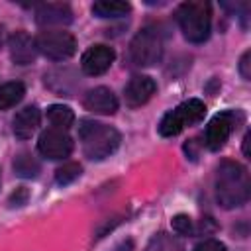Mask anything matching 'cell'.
<instances>
[{"label": "cell", "instance_id": "2e32d148", "mask_svg": "<svg viewBox=\"0 0 251 251\" xmlns=\"http://www.w3.org/2000/svg\"><path fill=\"white\" fill-rule=\"evenodd\" d=\"M47 120L55 129H69L75 122V112L69 106L63 104H53L47 108Z\"/></svg>", "mask_w": 251, "mask_h": 251}, {"label": "cell", "instance_id": "9a60e30c", "mask_svg": "<svg viewBox=\"0 0 251 251\" xmlns=\"http://www.w3.org/2000/svg\"><path fill=\"white\" fill-rule=\"evenodd\" d=\"M131 6L122 0H100L92 4V14L98 18H120L126 16Z\"/></svg>", "mask_w": 251, "mask_h": 251}, {"label": "cell", "instance_id": "7402d4cb", "mask_svg": "<svg viewBox=\"0 0 251 251\" xmlns=\"http://www.w3.org/2000/svg\"><path fill=\"white\" fill-rule=\"evenodd\" d=\"M171 226H173L175 233H178V235H190L192 233V220L186 214H176L173 218Z\"/></svg>", "mask_w": 251, "mask_h": 251}, {"label": "cell", "instance_id": "44dd1931", "mask_svg": "<svg viewBox=\"0 0 251 251\" xmlns=\"http://www.w3.org/2000/svg\"><path fill=\"white\" fill-rule=\"evenodd\" d=\"M80 173H82V167H80L78 163H75V161H69V163L61 165V167L55 171V182L61 184V186L71 184L73 180H76V178L80 176Z\"/></svg>", "mask_w": 251, "mask_h": 251}, {"label": "cell", "instance_id": "ac0fdd59", "mask_svg": "<svg viewBox=\"0 0 251 251\" xmlns=\"http://www.w3.org/2000/svg\"><path fill=\"white\" fill-rule=\"evenodd\" d=\"M39 161L31 155V153H20L16 159H14V171L18 176H24V178H33L37 176L39 173Z\"/></svg>", "mask_w": 251, "mask_h": 251}, {"label": "cell", "instance_id": "8992f818", "mask_svg": "<svg viewBox=\"0 0 251 251\" xmlns=\"http://www.w3.org/2000/svg\"><path fill=\"white\" fill-rule=\"evenodd\" d=\"M37 149L47 159H53V161L65 159L73 151V139H71V135L67 131L49 127V129L41 131L39 141H37Z\"/></svg>", "mask_w": 251, "mask_h": 251}, {"label": "cell", "instance_id": "d4e9b609", "mask_svg": "<svg viewBox=\"0 0 251 251\" xmlns=\"http://www.w3.org/2000/svg\"><path fill=\"white\" fill-rule=\"evenodd\" d=\"M251 51H245L243 55H241V61H239V73H241V76L245 78V80H249L251 78Z\"/></svg>", "mask_w": 251, "mask_h": 251}, {"label": "cell", "instance_id": "83f0119b", "mask_svg": "<svg viewBox=\"0 0 251 251\" xmlns=\"http://www.w3.org/2000/svg\"><path fill=\"white\" fill-rule=\"evenodd\" d=\"M2 43H4V27L0 25V47H2Z\"/></svg>", "mask_w": 251, "mask_h": 251}, {"label": "cell", "instance_id": "cb8c5ba5", "mask_svg": "<svg viewBox=\"0 0 251 251\" xmlns=\"http://www.w3.org/2000/svg\"><path fill=\"white\" fill-rule=\"evenodd\" d=\"M192 251H227V249H226V245H224L222 241H218V239H204V241H200L198 245H194Z\"/></svg>", "mask_w": 251, "mask_h": 251}, {"label": "cell", "instance_id": "52a82bcc", "mask_svg": "<svg viewBox=\"0 0 251 251\" xmlns=\"http://www.w3.org/2000/svg\"><path fill=\"white\" fill-rule=\"evenodd\" d=\"M235 127V114L233 112H222L218 116H214L206 127V147L210 151H218L226 145L231 129Z\"/></svg>", "mask_w": 251, "mask_h": 251}, {"label": "cell", "instance_id": "277c9868", "mask_svg": "<svg viewBox=\"0 0 251 251\" xmlns=\"http://www.w3.org/2000/svg\"><path fill=\"white\" fill-rule=\"evenodd\" d=\"M163 57V37L155 27L141 29L131 45H129V59L137 67H151L159 63Z\"/></svg>", "mask_w": 251, "mask_h": 251}, {"label": "cell", "instance_id": "ba28073f", "mask_svg": "<svg viewBox=\"0 0 251 251\" xmlns=\"http://www.w3.org/2000/svg\"><path fill=\"white\" fill-rule=\"evenodd\" d=\"M114 59H116V53H114L112 47H108V45H92L82 53L80 67H82V71L86 75L96 76V75L106 73L112 67Z\"/></svg>", "mask_w": 251, "mask_h": 251}, {"label": "cell", "instance_id": "7c38bea8", "mask_svg": "<svg viewBox=\"0 0 251 251\" xmlns=\"http://www.w3.org/2000/svg\"><path fill=\"white\" fill-rule=\"evenodd\" d=\"M84 108L94 112V114H102V116H110L118 110V98L116 94L106 88V86H96V88H90L86 94H84V100H82Z\"/></svg>", "mask_w": 251, "mask_h": 251}, {"label": "cell", "instance_id": "484cf974", "mask_svg": "<svg viewBox=\"0 0 251 251\" xmlns=\"http://www.w3.org/2000/svg\"><path fill=\"white\" fill-rule=\"evenodd\" d=\"M114 251H133V241H131V239H126V241L118 243V245L114 247Z\"/></svg>", "mask_w": 251, "mask_h": 251}, {"label": "cell", "instance_id": "30bf717a", "mask_svg": "<svg viewBox=\"0 0 251 251\" xmlns=\"http://www.w3.org/2000/svg\"><path fill=\"white\" fill-rule=\"evenodd\" d=\"M35 22L39 25H67L73 22V10L63 2H43L35 8Z\"/></svg>", "mask_w": 251, "mask_h": 251}, {"label": "cell", "instance_id": "7a4b0ae2", "mask_svg": "<svg viewBox=\"0 0 251 251\" xmlns=\"http://www.w3.org/2000/svg\"><path fill=\"white\" fill-rule=\"evenodd\" d=\"M78 137L82 143V151L92 161H102L110 157L120 147V131L112 126L94 120H82L78 126Z\"/></svg>", "mask_w": 251, "mask_h": 251}, {"label": "cell", "instance_id": "ffe728a7", "mask_svg": "<svg viewBox=\"0 0 251 251\" xmlns=\"http://www.w3.org/2000/svg\"><path fill=\"white\" fill-rule=\"evenodd\" d=\"M145 251H184V247L175 235L157 233L155 237H151V241H149Z\"/></svg>", "mask_w": 251, "mask_h": 251}, {"label": "cell", "instance_id": "5b68a950", "mask_svg": "<svg viewBox=\"0 0 251 251\" xmlns=\"http://www.w3.org/2000/svg\"><path fill=\"white\" fill-rule=\"evenodd\" d=\"M35 47L43 57H47L51 61H65L75 55L76 39L69 31L51 29V31H43L35 37Z\"/></svg>", "mask_w": 251, "mask_h": 251}, {"label": "cell", "instance_id": "5bb4252c", "mask_svg": "<svg viewBox=\"0 0 251 251\" xmlns=\"http://www.w3.org/2000/svg\"><path fill=\"white\" fill-rule=\"evenodd\" d=\"M176 112H178V116H180L184 127H186V126H194V124L202 122V118H204V114H206V106H204L202 100L190 98V100L182 102L180 106H176Z\"/></svg>", "mask_w": 251, "mask_h": 251}, {"label": "cell", "instance_id": "603a6c76", "mask_svg": "<svg viewBox=\"0 0 251 251\" xmlns=\"http://www.w3.org/2000/svg\"><path fill=\"white\" fill-rule=\"evenodd\" d=\"M27 198H29V190L25 186H20V188H16V192H12L8 204H10V208H20L27 202Z\"/></svg>", "mask_w": 251, "mask_h": 251}, {"label": "cell", "instance_id": "9c48e42d", "mask_svg": "<svg viewBox=\"0 0 251 251\" xmlns=\"http://www.w3.org/2000/svg\"><path fill=\"white\" fill-rule=\"evenodd\" d=\"M155 90H157V84H155V80L151 76L137 75L126 84V90H124L126 104L129 108H139L155 94Z\"/></svg>", "mask_w": 251, "mask_h": 251}, {"label": "cell", "instance_id": "8fae6325", "mask_svg": "<svg viewBox=\"0 0 251 251\" xmlns=\"http://www.w3.org/2000/svg\"><path fill=\"white\" fill-rule=\"evenodd\" d=\"M8 49L16 65H31L37 55L35 39H31L25 31H14L8 39Z\"/></svg>", "mask_w": 251, "mask_h": 251}, {"label": "cell", "instance_id": "3957f363", "mask_svg": "<svg viewBox=\"0 0 251 251\" xmlns=\"http://www.w3.org/2000/svg\"><path fill=\"white\" fill-rule=\"evenodd\" d=\"M176 22L180 25L182 35L190 43H202L210 35L212 27V12L210 4L204 0H188L176 8Z\"/></svg>", "mask_w": 251, "mask_h": 251}, {"label": "cell", "instance_id": "e0dca14e", "mask_svg": "<svg viewBox=\"0 0 251 251\" xmlns=\"http://www.w3.org/2000/svg\"><path fill=\"white\" fill-rule=\"evenodd\" d=\"M25 94V86L18 80L14 82H6L0 86V110H8L12 106H16Z\"/></svg>", "mask_w": 251, "mask_h": 251}, {"label": "cell", "instance_id": "d6986e66", "mask_svg": "<svg viewBox=\"0 0 251 251\" xmlns=\"http://www.w3.org/2000/svg\"><path fill=\"white\" fill-rule=\"evenodd\" d=\"M182 129H184V124H182V120H180L176 108L171 110V112H167V114L163 116V120L159 122V133H161L163 137L178 135Z\"/></svg>", "mask_w": 251, "mask_h": 251}, {"label": "cell", "instance_id": "4fadbf2b", "mask_svg": "<svg viewBox=\"0 0 251 251\" xmlns=\"http://www.w3.org/2000/svg\"><path fill=\"white\" fill-rule=\"evenodd\" d=\"M39 122H41V114H39L37 106H25L24 110H20L16 114V118L12 122L14 124L12 129H14L16 137L29 139L35 133V129L39 127Z\"/></svg>", "mask_w": 251, "mask_h": 251}, {"label": "cell", "instance_id": "6da1fadb", "mask_svg": "<svg viewBox=\"0 0 251 251\" xmlns=\"http://www.w3.org/2000/svg\"><path fill=\"white\" fill-rule=\"evenodd\" d=\"M251 182L247 169L237 161H222L216 171V200L222 208L233 210L249 200Z\"/></svg>", "mask_w": 251, "mask_h": 251}, {"label": "cell", "instance_id": "4316f807", "mask_svg": "<svg viewBox=\"0 0 251 251\" xmlns=\"http://www.w3.org/2000/svg\"><path fill=\"white\" fill-rule=\"evenodd\" d=\"M249 141H251V133H247L245 137H243V153L249 157Z\"/></svg>", "mask_w": 251, "mask_h": 251}]
</instances>
